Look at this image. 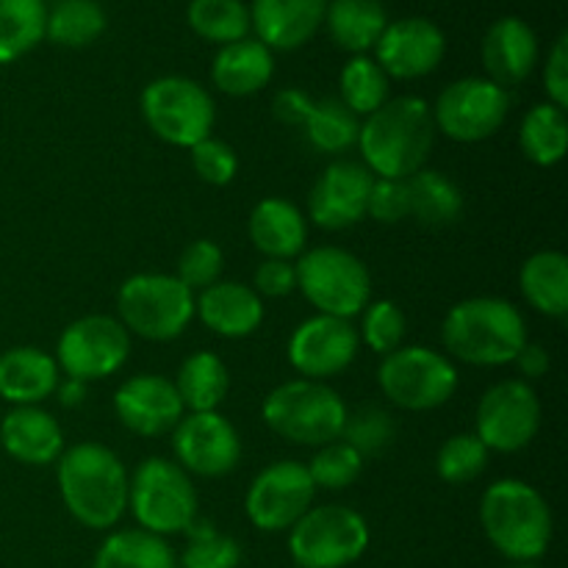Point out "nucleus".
Instances as JSON below:
<instances>
[{"label":"nucleus","mask_w":568,"mask_h":568,"mask_svg":"<svg viewBox=\"0 0 568 568\" xmlns=\"http://www.w3.org/2000/svg\"><path fill=\"white\" fill-rule=\"evenodd\" d=\"M436 144L433 109L422 98L386 100L366 116L358 131V148L366 170L386 181H408L425 166Z\"/></svg>","instance_id":"1"},{"label":"nucleus","mask_w":568,"mask_h":568,"mask_svg":"<svg viewBox=\"0 0 568 568\" xmlns=\"http://www.w3.org/2000/svg\"><path fill=\"white\" fill-rule=\"evenodd\" d=\"M128 471L109 447L75 444L59 458V491L72 519L89 530H109L128 508Z\"/></svg>","instance_id":"2"},{"label":"nucleus","mask_w":568,"mask_h":568,"mask_svg":"<svg viewBox=\"0 0 568 568\" xmlns=\"http://www.w3.org/2000/svg\"><path fill=\"white\" fill-rule=\"evenodd\" d=\"M444 347L471 366L514 364L527 344L525 316L499 297H471L453 305L442 325Z\"/></svg>","instance_id":"3"},{"label":"nucleus","mask_w":568,"mask_h":568,"mask_svg":"<svg viewBox=\"0 0 568 568\" xmlns=\"http://www.w3.org/2000/svg\"><path fill=\"white\" fill-rule=\"evenodd\" d=\"M480 525L488 541L516 564H532L552 541V510L525 480H497L480 503Z\"/></svg>","instance_id":"4"},{"label":"nucleus","mask_w":568,"mask_h":568,"mask_svg":"<svg viewBox=\"0 0 568 568\" xmlns=\"http://www.w3.org/2000/svg\"><path fill=\"white\" fill-rule=\"evenodd\" d=\"M266 427L300 447H325L338 442L347 422L344 399L322 381H288L272 388L261 405Z\"/></svg>","instance_id":"5"},{"label":"nucleus","mask_w":568,"mask_h":568,"mask_svg":"<svg viewBox=\"0 0 568 568\" xmlns=\"http://www.w3.org/2000/svg\"><path fill=\"white\" fill-rule=\"evenodd\" d=\"M116 311L125 331L148 342H170L192 322L194 294L175 275L144 272L122 283Z\"/></svg>","instance_id":"6"},{"label":"nucleus","mask_w":568,"mask_h":568,"mask_svg":"<svg viewBox=\"0 0 568 568\" xmlns=\"http://www.w3.org/2000/svg\"><path fill=\"white\" fill-rule=\"evenodd\" d=\"M128 505L142 530L153 536L183 532L197 519V491L189 471L166 458H148L139 464L128 486Z\"/></svg>","instance_id":"7"},{"label":"nucleus","mask_w":568,"mask_h":568,"mask_svg":"<svg viewBox=\"0 0 568 568\" xmlns=\"http://www.w3.org/2000/svg\"><path fill=\"white\" fill-rule=\"evenodd\" d=\"M297 288L325 316L349 320L369 305V270L342 247H316L300 255Z\"/></svg>","instance_id":"8"},{"label":"nucleus","mask_w":568,"mask_h":568,"mask_svg":"<svg viewBox=\"0 0 568 568\" xmlns=\"http://www.w3.org/2000/svg\"><path fill=\"white\" fill-rule=\"evenodd\" d=\"M366 547L369 525L347 505L308 508L288 536V552L303 568H344L355 564Z\"/></svg>","instance_id":"9"},{"label":"nucleus","mask_w":568,"mask_h":568,"mask_svg":"<svg viewBox=\"0 0 568 568\" xmlns=\"http://www.w3.org/2000/svg\"><path fill=\"white\" fill-rule=\"evenodd\" d=\"M142 116L150 131L175 148H194L211 136L214 100L197 81L166 75L148 83L142 92Z\"/></svg>","instance_id":"10"},{"label":"nucleus","mask_w":568,"mask_h":568,"mask_svg":"<svg viewBox=\"0 0 568 568\" xmlns=\"http://www.w3.org/2000/svg\"><path fill=\"white\" fill-rule=\"evenodd\" d=\"M377 383L397 408L433 410L455 394L458 369L436 349L414 344L397 347L383 358Z\"/></svg>","instance_id":"11"},{"label":"nucleus","mask_w":568,"mask_h":568,"mask_svg":"<svg viewBox=\"0 0 568 568\" xmlns=\"http://www.w3.org/2000/svg\"><path fill=\"white\" fill-rule=\"evenodd\" d=\"M55 364L70 381H100L120 369L131 353V336L120 320L103 314L81 316L64 327L59 338Z\"/></svg>","instance_id":"12"},{"label":"nucleus","mask_w":568,"mask_h":568,"mask_svg":"<svg viewBox=\"0 0 568 568\" xmlns=\"http://www.w3.org/2000/svg\"><path fill=\"white\" fill-rule=\"evenodd\" d=\"M510 98L488 78H464L438 94L433 122L455 142H483L503 128Z\"/></svg>","instance_id":"13"},{"label":"nucleus","mask_w":568,"mask_h":568,"mask_svg":"<svg viewBox=\"0 0 568 568\" xmlns=\"http://www.w3.org/2000/svg\"><path fill=\"white\" fill-rule=\"evenodd\" d=\"M316 486L300 460H277L258 471L250 483L244 510L247 519L264 532L292 530L314 503Z\"/></svg>","instance_id":"14"},{"label":"nucleus","mask_w":568,"mask_h":568,"mask_svg":"<svg viewBox=\"0 0 568 568\" xmlns=\"http://www.w3.org/2000/svg\"><path fill=\"white\" fill-rule=\"evenodd\" d=\"M541 427V403L530 383L503 381L477 405V433L488 453H519Z\"/></svg>","instance_id":"15"},{"label":"nucleus","mask_w":568,"mask_h":568,"mask_svg":"<svg viewBox=\"0 0 568 568\" xmlns=\"http://www.w3.org/2000/svg\"><path fill=\"white\" fill-rule=\"evenodd\" d=\"M361 347L358 331L349 320L316 314L297 325L288 338V361L308 381H322L342 375L355 361Z\"/></svg>","instance_id":"16"},{"label":"nucleus","mask_w":568,"mask_h":568,"mask_svg":"<svg viewBox=\"0 0 568 568\" xmlns=\"http://www.w3.org/2000/svg\"><path fill=\"white\" fill-rule=\"evenodd\" d=\"M181 469L200 477H225L242 458V442L231 422L216 410L183 416L172 433Z\"/></svg>","instance_id":"17"},{"label":"nucleus","mask_w":568,"mask_h":568,"mask_svg":"<svg viewBox=\"0 0 568 568\" xmlns=\"http://www.w3.org/2000/svg\"><path fill=\"white\" fill-rule=\"evenodd\" d=\"M372 172L355 161H333L320 178L308 197V216L325 231H344L358 225L366 216L372 192Z\"/></svg>","instance_id":"18"},{"label":"nucleus","mask_w":568,"mask_h":568,"mask_svg":"<svg viewBox=\"0 0 568 568\" xmlns=\"http://www.w3.org/2000/svg\"><path fill=\"white\" fill-rule=\"evenodd\" d=\"M375 50L377 64L388 78L410 81V78L430 75L442 64L447 39L436 22L425 17H405V20L388 22Z\"/></svg>","instance_id":"19"},{"label":"nucleus","mask_w":568,"mask_h":568,"mask_svg":"<svg viewBox=\"0 0 568 568\" xmlns=\"http://www.w3.org/2000/svg\"><path fill=\"white\" fill-rule=\"evenodd\" d=\"M116 419L136 436H164L183 419V403L175 383L161 375H136L114 394Z\"/></svg>","instance_id":"20"},{"label":"nucleus","mask_w":568,"mask_h":568,"mask_svg":"<svg viewBox=\"0 0 568 568\" xmlns=\"http://www.w3.org/2000/svg\"><path fill=\"white\" fill-rule=\"evenodd\" d=\"M483 64L488 81L508 89L525 81L538 61V39L519 17H503L483 37Z\"/></svg>","instance_id":"21"},{"label":"nucleus","mask_w":568,"mask_h":568,"mask_svg":"<svg viewBox=\"0 0 568 568\" xmlns=\"http://www.w3.org/2000/svg\"><path fill=\"white\" fill-rule=\"evenodd\" d=\"M325 9L327 0H255L250 26L270 50H294L320 31Z\"/></svg>","instance_id":"22"},{"label":"nucleus","mask_w":568,"mask_h":568,"mask_svg":"<svg viewBox=\"0 0 568 568\" xmlns=\"http://www.w3.org/2000/svg\"><path fill=\"white\" fill-rule=\"evenodd\" d=\"M0 444L20 464L48 466L61 458L64 433L48 410L37 408V405H20L3 416Z\"/></svg>","instance_id":"23"},{"label":"nucleus","mask_w":568,"mask_h":568,"mask_svg":"<svg viewBox=\"0 0 568 568\" xmlns=\"http://www.w3.org/2000/svg\"><path fill=\"white\" fill-rule=\"evenodd\" d=\"M194 314L209 331L225 338H244L264 322V303L253 286L231 281H216L194 303Z\"/></svg>","instance_id":"24"},{"label":"nucleus","mask_w":568,"mask_h":568,"mask_svg":"<svg viewBox=\"0 0 568 568\" xmlns=\"http://www.w3.org/2000/svg\"><path fill=\"white\" fill-rule=\"evenodd\" d=\"M59 388V364L37 347H11L0 355V397L20 405H39Z\"/></svg>","instance_id":"25"},{"label":"nucleus","mask_w":568,"mask_h":568,"mask_svg":"<svg viewBox=\"0 0 568 568\" xmlns=\"http://www.w3.org/2000/svg\"><path fill=\"white\" fill-rule=\"evenodd\" d=\"M250 239L266 258L292 261L303 255L308 225L303 211L281 197H266L250 214Z\"/></svg>","instance_id":"26"},{"label":"nucleus","mask_w":568,"mask_h":568,"mask_svg":"<svg viewBox=\"0 0 568 568\" xmlns=\"http://www.w3.org/2000/svg\"><path fill=\"white\" fill-rule=\"evenodd\" d=\"M275 72V59L272 50L258 39H239V42L222 44L211 64V78L220 92L233 94V98H247V94L261 92L272 81Z\"/></svg>","instance_id":"27"},{"label":"nucleus","mask_w":568,"mask_h":568,"mask_svg":"<svg viewBox=\"0 0 568 568\" xmlns=\"http://www.w3.org/2000/svg\"><path fill=\"white\" fill-rule=\"evenodd\" d=\"M325 20L333 42L358 55L375 48L388 26L381 0H327Z\"/></svg>","instance_id":"28"},{"label":"nucleus","mask_w":568,"mask_h":568,"mask_svg":"<svg viewBox=\"0 0 568 568\" xmlns=\"http://www.w3.org/2000/svg\"><path fill=\"white\" fill-rule=\"evenodd\" d=\"M521 294L538 314L564 320L568 314V261L558 250H541L521 266Z\"/></svg>","instance_id":"29"},{"label":"nucleus","mask_w":568,"mask_h":568,"mask_svg":"<svg viewBox=\"0 0 568 568\" xmlns=\"http://www.w3.org/2000/svg\"><path fill=\"white\" fill-rule=\"evenodd\" d=\"M410 216L425 227H447L464 214V194L444 172L419 170L405 181Z\"/></svg>","instance_id":"30"},{"label":"nucleus","mask_w":568,"mask_h":568,"mask_svg":"<svg viewBox=\"0 0 568 568\" xmlns=\"http://www.w3.org/2000/svg\"><path fill=\"white\" fill-rule=\"evenodd\" d=\"M175 388L181 394L183 408L192 414H205V410H216V405L227 397L231 375L220 355L200 349L181 364Z\"/></svg>","instance_id":"31"},{"label":"nucleus","mask_w":568,"mask_h":568,"mask_svg":"<svg viewBox=\"0 0 568 568\" xmlns=\"http://www.w3.org/2000/svg\"><path fill=\"white\" fill-rule=\"evenodd\" d=\"M92 568H178L175 552L148 530H122L105 538Z\"/></svg>","instance_id":"32"},{"label":"nucleus","mask_w":568,"mask_h":568,"mask_svg":"<svg viewBox=\"0 0 568 568\" xmlns=\"http://www.w3.org/2000/svg\"><path fill=\"white\" fill-rule=\"evenodd\" d=\"M521 153L538 166H555L564 161L568 148L566 111L552 103H538L527 111L519 131Z\"/></svg>","instance_id":"33"},{"label":"nucleus","mask_w":568,"mask_h":568,"mask_svg":"<svg viewBox=\"0 0 568 568\" xmlns=\"http://www.w3.org/2000/svg\"><path fill=\"white\" fill-rule=\"evenodd\" d=\"M44 0H0V64L17 61L44 39Z\"/></svg>","instance_id":"34"},{"label":"nucleus","mask_w":568,"mask_h":568,"mask_svg":"<svg viewBox=\"0 0 568 568\" xmlns=\"http://www.w3.org/2000/svg\"><path fill=\"white\" fill-rule=\"evenodd\" d=\"M305 136L322 153H344L358 144L361 122L338 98L314 100L305 116Z\"/></svg>","instance_id":"35"},{"label":"nucleus","mask_w":568,"mask_h":568,"mask_svg":"<svg viewBox=\"0 0 568 568\" xmlns=\"http://www.w3.org/2000/svg\"><path fill=\"white\" fill-rule=\"evenodd\" d=\"M186 20L197 37L216 44H231L247 39L250 9L242 0H192Z\"/></svg>","instance_id":"36"},{"label":"nucleus","mask_w":568,"mask_h":568,"mask_svg":"<svg viewBox=\"0 0 568 568\" xmlns=\"http://www.w3.org/2000/svg\"><path fill=\"white\" fill-rule=\"evenodd\" d=\"M105 31V14L94 0H61L44 22V37L64 48H87Z\"/></svg>","instance_id":"37"},{"label":"nucleus","mask_w":568,"mask_h":568,"mask_svg":"<svg viewBox=\"0 0 568 568\" xmlns=\"http://www.w3.org/2000/svg\"><path fill=\"white\" fill-rule=\"evenodd\" d=\"M338 87H342V103L358 114H375L383 103L388 100V75L381 70V64L366 55H355L353 61H347V67L342 70L338 78Z\"/></svg>","instance_id":"38"},{"label":"nucleus","mask_w":568,"mask_h":568,"mask_svg":"<svg viewBox=\"0 0 568 568\" xmlns=\"http://www.w3.org/2000/svg\"><path fill=\"white\" fill-rule=\"evenodd\" d=\"M186 549L181 555L183 568H239L242 564V547L236 538L225 536L209 521H197L186 527Z\"/></svg>","instance_id":"39"},{"label":"nucleus","mask_w":568,"mask_h":568,"mask_svg":"<svg viewBox=\"0 0 568 568\" xmlns=\"http://www.w3.org/2000/svg\"><path fill=\"white\" fill-rule=\"evenodd\" d=\"M488 466V449L475 433H460V436H449L442 444L436 458L438 477L453 486H466V483L477 480Z\"/></svg>","instance_id":"40"},{"label":"nucleus","mask_w":568,"mask_h":568,"mask_svg":"<svg viewBox=\"0 0 568 568\" xmlns=\"http://www.w3.org/2000/svg\"><path fill=\"white\" fill-rule=\"evenodd\" d=\"M305 469H308L316 488L342 491V488H349L361 477V471H364V455L338 438V442L320 447V453L314 455V460Z\"/></svg>","instance_id":"41"},{"label":"nucleus","mask_w":568,"mask_h":568,"mask_svg":"<svg viewBox=\"0 0 568 568\" xmlns=\"http://www.w3.org/2000/svg\"><path fill=\"white\" fill-rule=\"evenodd\" d=\"M394 438V422L377 405H364L355 414H347L344 422L342 442L349 444L353 449H358L361 455H377L383 447H388Z\"/></svg>","instance_id":"42"},{"label":"nucleus","mask_w":568,"mask_h":568,"mask_svg":"<svg viewBox=\"0 0 568 568\" xmlns=\"http://www.w3.org/2000/svg\"><path fill=\"white\" fill-rule=\"evenodd\" d=\"M358 338H364L372 353H394L405 338L403 308L397 303H392V300H377V303L366 305L364 327H361Z\"/></svg>","instance_id":"43"},{"label":"nucleus","mask_w":568,"mask_h":568,"mask_svg":"<svg viewBox=\"0 0 568 568\" xmlns=\"http://www.w3.org/2000/svg\"><path fill=\"white\" fill-rule=\"evenodd\" d=\"M222 270H225V255H222L220 244H214L211 239H197L183 250L175 277L189 292H194V288L205 292L220 281Z\"/></svg>","instance_id":"44"},{"label":"nucleus","mask_w":568,"mask_h":568,"mask_svg":"<svg viewBox=\"0 0 568 568\" xmlns=\"http://www.w3.org/2000/svg\"><path fill=\"white\" fill-rule=\"evenodd\" d=\"M189 150H192V166L200 175V181L211 183V186H227L236 178V150L227 142H222V139L205 136L203 142H197Z\"/></svg>","instance_id":"45"},{"label":"nucleus","mask_w":568,"mask_h":568,"mask_svg":"<svg viewBox=\"0 0 568 568\" xmlns=\"http://www.w3.org/2000/svg\"><path fill=\"white\" fill-rule=\"evenodd\" d=\"M366 214L375 222H381V225H397V222L408 220L410 205L405 181H386V178H377V181L372 183Z\"/></svg>","instance_id":"46"},{"label":"nucleus","mask_w":568,"mask_h":568,"mask_svg":"<svg viewBox=\"0 0 568 568\" xmlns=\"http://www.w3.org/2000/svg\"><path fill=\"white\" fill-rule=\"evenodd\" d=\"M255 294H264V297H286L297 288V270H294L292 261L283 258H266L264 264L255 270L253 277Z\"/></svg>","instance_id":"47"},{"label":"nucleus","mask_w":568,"mask_h":568,"mask_svg":"<svg viewBox=\"0 0 568 568\" xmlns=\"http://www.w3.org/2000/svg\"><path fill=\"white\" fill-rule=\"evenodd\" d=\"M544 87H547L549 103L566 111L568 105V37L560 33L552 53L547 59V72H544Z\"/></svg>","instance_id":"48"},{"label":"nucleus","mask_w":568,"mask_h":568,"mask_svg":"<svg viewBox=\"0 0 568 568\" xmlns=\"http://www.w3.org/2000/svg\"><path fill=\"white\" fill-rule=\"evenodd\" d=\"M314 100L308 98L300 89H283L275 98V116L286 125H305V116H308Z\"/></svg>","instance_id":"49"},{"label":"nucleus","mask_w":568,"mask_h":568,"mask_svg":"<svg viewBox=\"0 0 568 568\" xmlns=\"http://www.w3.org/2000/svg\"><path fill=\"white\" fill-rule=\"evenodd\" d=\"M514 364L519 366V372L525 377H541V375H547V369H549V355L541 344L527 342L525 347L519 349V355L514 358Z\"/></svg>","instance_id":"50"},{"label":"nucleus","mask_w":568,"mask_h":568,"mask_svg":"<svg viewBox=\"0 0 568 568\" xmlns=\"http://www.w3.org/2000/svg\"><path fill=\"white\" fill-rule=\"evenodd\" d=\"M61 394H64V397H61V403H64V405L81 403V399H83V383L81 381L64 383V386H61Z\"/></svg>","instance_id":"51"},{"label":"nucleus","mask_w":568,"mask_h":568,"mask_svg":"<svg viewBox=\"0 0 568 568\" xmlns=\"http://www.w3.org/2000/svg\"><path fill=\"white\" fill-rule=\"evenodd\" d=\"M514 568H541V566H536V564H519V566H514Z\"/></svg>","instance_id":"52"},{"label":"nucleus","mask_w":568,"mask_h":568,"mask_svg":"<svg viewBox=\"0 0 568 568\" xmlns=\"http://www.w3.org/2000/svg\"><path fill=\"white\" fill-rule=\"evenodd\" d=\"M294 568H303V566H294Z\"/></svg>","instance_id":"53"}]
</instances>
